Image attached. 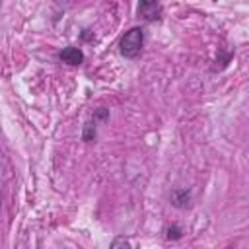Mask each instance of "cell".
<instances>
[{
    "label": "cell",
    "instance_id": "6da1fadb",
    "mask_svg": "<svg viewBox=\"0 0 249 249\" xmlns=\"http://www.w3.org/2000/svg\"><path fill=\"white\" fill-rule=\"evenodd\" d=\"M142 45H144V31H142V27H132V29H128V31L121 37L119 51H121L123 56L134 58V56H138V53L142 51Z\"/></svg>",
    "mask_w": 249,
    "mask_h": 249
},
{
    "label": "cell",
    "instance_id": "7a4b0ae2",
    "mask_svg": "<svg viewBox=\"0 0 249 249\" xmlns=\"http://www.w3.org/2000/svg\"><path fill=\"white\" fill-rule=\"evenodd\" d=\"M138 16L148 21L158 19L160 16V0H138Z\"/></svg>",
    "mask_w": 249,
    "mask_h": 249
},
{
    "label": "cell",
    "instance_id": "3957f363",
    "mask_svg": "<svg viewBox=\"0 0 249 249\" xmlns=\"http://www.w3.org/2000/svg\"><path fill=\"white\" fill-rule=\"evenodd\" d=\"M58 58L70 66H78L84 62V53L78 49V47H64L60 53H58Z\"/></svg>",
    "mask_w": 249,
    "mask_h": 249
},
{
    "label": "cell",
    "instance_id": "277c9868",
    "mask_svg": "<svg viewBox=\"0 0 249 249\" xmlns=\"http://www.w3.org/2000/svg\"><path fill=\"white\" fill-rule=\"evenodd\" d=\"M169 200L175 208H189L191 206V193L185 187H175L169 195Z\"/></svg>",
    "mask_w": 249,
    "mask_h": 249
},
{
    "label": "cell",
    "instance_id": "5b68a950",
    "mask_svg": "<svg viewBox=\"0 0 249 249\" xmlns=\"http://www.w3.org/2000/svg\"><path fill=\"white\" fill-rule=\"evenodd\" d=\"M181 235H183V230H181L179 226L173 224V226H167V228H165V237H167V239H173V241H175V239H181Z\"/></svg>",
    "mask_w": 249,
    "mask_h": 249
},
{
    "label": "cell",
    "instance_id": "8992f818",
    "mask_svg": "<svg viewBox=\"0 0 249 249\" xmlns=\"http://www.w3.org/2000/svg\"><path fill=\"white\" fill-rule=\"evenodd\" d=\"M82 138H84L86 142H91V140L95 138V121H93V123H88V124L84 126V132H82Z\"/></svg>",
    "mask_w": 249,
    "mask_h": 249
},
{
    "label": "cell",
    "instance_id": "52a82bcc",
    "mask_svg": "<svg viewBox=\"0 0 249 249\" xmlns=\"http://www.w3.org/2000/svg\"><path fill=\"white\" fill-rule=\"evenodd\" d=\"M111 247L115 249V247H130V243L126 241V239H123V237H117L113 243H111Z\"/></svg>",
    "mask_w": 249,
    "mask_h": 249
},
{
    "label": "cell",
    "instance_id": "ba28073f",
    "mask_svg": "<svg viewBox=\"0 0 249 249\" xmlns=\"http://www.w3.org/2000/svg\"><path fill=\"white\" fill-rule=\"evenodd\" d=\"M109 117V109H99L97 113H95V117L93 119H99V121H105Z\"/></svg>",
    "mask_w": 249,
    "mask_h": 249
},
{
    "label": "cell",
    "instance_id": "9c48e42d",
    "mask_svg": "<svg viewBox=\"0 0 249 249\" xmlns=\"http://www.w3.org/2000/svg\"><path fill=\"white\" fill-rule=\"evenodd\" d=\"M0 206H2V198H0Z\"/></svg>",
    "mask_w": 249,
    "mask_h": 249
}]
</instances>
